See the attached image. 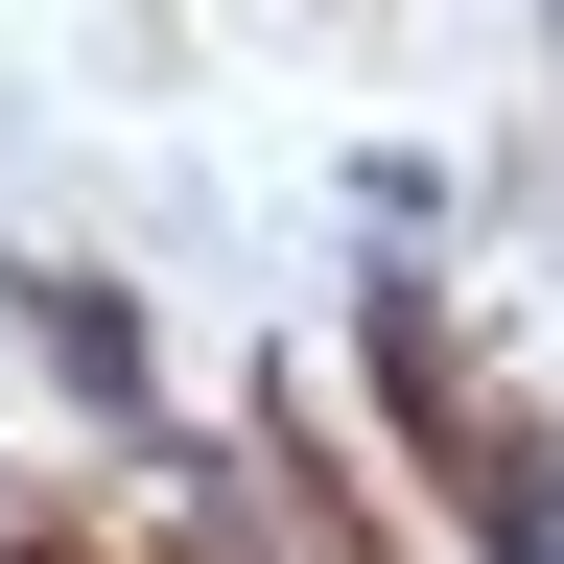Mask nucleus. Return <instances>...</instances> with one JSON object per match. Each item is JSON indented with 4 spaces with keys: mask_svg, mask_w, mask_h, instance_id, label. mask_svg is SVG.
<instances>
[{
    "mask_svg": "<svg viewBox=\"0 0 564 564\" xmlns=\"http://www.w3.org/2000/svg\"><path fill=\"white\" fill-rule=\"evenodd\" d=\"M494 564H564V470H494Z\"/></svg>",
    "mask_w": 564,
    "mask_h": 564,
    "instance_id": "f257e3e1",
    "label": "nucleus"
}]
</instances>
